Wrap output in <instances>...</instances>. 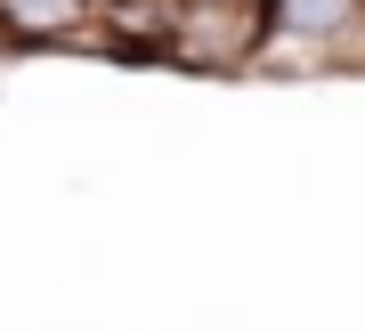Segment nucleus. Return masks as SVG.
Returning a JSON list of instances; mask_svg holds the SVG:
<instances>
[{"instance_id": "nucleus-2", "label": "nucleus", "mask_w": 365, "mask_h": 332, "mask_svg": "<svg viewBox=\"0 0 365 332\" xmlns=\"http://www.w3.org/2000/svg\"><path fill=\"white\" fill-rule=\"evenodd\" d=\"M260 65L284 73H341L365 65V0H268V49Z\"/></svg>"}, {"instance_id": "nucleus-1", "label": "nucleus", "mask_w": 365, "mask_h": 332, "mask_svg": "<svg viewBox=\"0 0 365 332\" xmlns=\"http://www.w3.org/2000/svg\"><path fill=\"white\" fill-rule=\"evenodd\" d=\"M268 49V0H163V49L187 73H244Z\"/></svg>"}, {"instance_id": "nucleus-3", "label": "nucleus", "mask_w": 365, "mask_h": 332, "mask_svg": "<svg viewBox=\"0 0 365 332\" xmlns=\"http://www.w3.org/2000/svg\"><path fill=\"white\" fill-rule=\"evenodd\" d=\"M0 33L25 49H73L98 41V0H0Z\"/></svg>"}]
</instances>
